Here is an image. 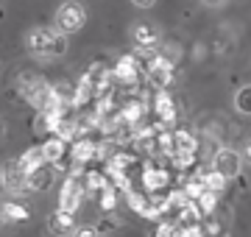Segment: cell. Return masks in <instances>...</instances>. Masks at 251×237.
<instances>
[{"instance_id": "30bf717a", "label": "cell", "mask_w": 251, "mask_h": 237, "mask_svg": "<svg viewBox=\"0 0 251 237\" xmlns=\"http://www.w3.org/2000/svg\"><path fill=\"white\" fill-rule=\"evenodd\" d=\"M212 170H218V173L226 176V179L237 176L240 173V154L232 151V148H221L215 154V159H212Z\"/></svg>"}, {"instance_id": "f546056e", "label": "cell", "mask_w": 251, "mask_h": 237, "mask_svg": "<svg viewBox=\"0 0 251 237\" xmlns=\"http://www.w3.org/2000/svg\"><path fill=\"white\" fill-rule=\"evenodd\" d=\"M209 3H221V0H209Z\"/></svg>"}, {"instance_id": "44dd1931", "label": "cell", "mask_w": 251, "mask_h": 237, "mask_svg": "<svg viewBox=\"0 0 251 237\" xmlns=\"http://www.w3.org/2000/svg\"><path fill=\"white\" fill-rule=\"evenodd\" d=\"M234 106H237V112H243V115H251V84L249 87H243V90H237V95H234Z\"/></svg>"}, {"instance_id": "7c38bea8", "label": "cell", "mask_w": 251, "mask_h": 237, "mask_svg": "<svg viewBox=\"0 0 251 237\" xmlns=\"http://www.w3.org/2000/svg\"><path fill=\"white\" fill-rule=\"evenodd\" d=\"M153 112H156V120L165 123V126H173L176 123V103L168 92H156L153 95Z\"/></svg>"}, {"instance_id": "9c48e42d", "label": "cell", "mask_w": 251, "mask_h": 237, "mask_svg": "<svg viewBox=\"0 0 251 237\" xmlns=\"http://www.w3.org/2000/svg\"><path fill=\"white\" fill-rule=\"evenodd\" d=\"M0 179H3V187L6 190H25L28 173L23 170L20 159H9V162H3V167H0Z\"/></svg>"}, {"instance_id": "52a82bcc", "label": "cell", "mask_w": 251, "mask_h": 237, "mask_svg": "<svg viewBox=\"0 0 251 237\" xmlns=\"http://www.w3.org/2000/svg\"><path fill=\"white\" fill-rule=\"evenodd\" d=\"M148 84H151L156 92H165V87L171 84V78H173V64L165 59V56H156L148 67Z\"/></svg>"}, {"instance_id": "4fadbf2b", "label": "cell", "mask_w": 251, "mask_h": 237, "mask_svg": "<svg viewBox=\"0 0 251 237\" xmlns=\"http://www.w3.org/2000/svg\"><path fill=\"white\" fill-rule=\"evenodd\" d=\"M95 98H98V95H95V84H92V78L90 75H81L78 81H75V109L90 106Z\"/></svg>"}, {"instance_id": "5bb4252c", "label": "cell", "mask_w": 251, "mask_h": 237, "mask_svg": "<svg viewBox=\"0 0 251 237\" xmlns=\"http://www.w3.org/2000/svg\"><path fill=\"white\" fill-rule=\"evenodd\" d=\"M64 151H67V142L64 140H59L56 134H50V137L42 142V154H45V159H48V165H59L62 162V156H64Z\"/></svg>"}, {"instance_id": "2e32d148", "label": "cell", "mask_w": 251, "mask_h": 237, "mask_svg": "<svg viewBox=\"0 0 251 237\" xmlns=\"http://www.w3.org/2000/svg\"><path fill=\"white\" fill-rule=\"evenodd\" d=\"M20 165H23V170H25V173H34V170H39V167H45L48 159H45V154H42V145L28 148L25 154L20 156Z\"/></svg>"}, {"instance_id": "8fae6325", "label": "cell", "mask_w": 251, "mask_h": 237, "mask_svg": "<svg viewBox=\"0 0 251 237\" xmlns=\"http://www.w3.org/2000/svg\"><path fill=\"white\" fill-rule=\"evenodd\" d=\"M53 182H56V167L53 165H45V167H39V170H34V173H28L25 190L42 192V190H48V187H53Z\"/></svg>"}, {"instance_id": "ba28073f", "label": "cell", "mask_w": 251, "mask_h": 237, "mask_svg": "<svg viewBox=\"0 0 251 237\" xmlns=\"http://www.w3.org/2000/svg\"><path fill=\"white\" fill-rule=\"evenodd\" d=\"M70 156H73V162H75V167H84V165L95 162V159H100L98 142H95L92 137L75 140V142H73V148H70Z\"/></svg>"}, {"instance_id": "277c9868", "label": "cell", "mask_w": 251, "mask_h": 237, "mask_svg": "<svg viewBox=\"0 0 251 237\" xmlns=\"http://www.w3.org/2000/svg\"><path fill=\"white\" fill-rule=\"evenodd\" d=\"M17 90H20V95L39 112L42 106H45V100H48V95H50L53 87H48L42 78H36V75H31V73H23L17 78Z\"/></svg>"}, {"instance_id": "8992f818", "label": "cell", "mask_w": 251, "mask_h": 237, "mask_svg": "<svg viewBox=\"0 0 251 237\" xmlns=\"http://www.w3.org/2000/svg\"><path fill=\"white\" fill-rule=\"evenodd\" d=\"M143 187L148 195L153 192H168L171 190V173L159 165H145L143 167Z\"/></svg>"}, {"instance_id": "1f68e13d", "label": "cell", "mask_w": 251, "mask_h": 237, "mask_svg": "<svg viewBox=\"0 0 251 237\" xmlns=\"http://www.w3.org/2000/svg\"><path fill=\"white\" fill-rule=\"evenodd\" d=\"M0 187H3V179H0Z\"/></svg>"}, {"instance_id": "f1b7e54d", "label": "cell", "mask_w": 251, "mask_h": 237, "mask_svg": "<svg viewBox=\"0 0 251 237\" xmlns=\"http://www.w3.org/2000/svg\"><path fill=\"white\" fill-rule=\"evenodd\" d=\"M3 134H6V126H3V120H0V137H3Z\"/></svg>"}, {"instance_id": "5b68a950", "label": "cell", "mask_w": 251, "mask_h": 237, "mask_svg": "<svg viewBox=\"0 0 251 237\" xmlns=\"http://www.w3.org/2000/svg\"><path fill=\"white\" fill-rule=\"evenodd\" d=\"M112 73H115V81H117V84H123V87H134V84L140 81L143 64L137 62L134 53H126V56H120V59L115 62Z\"/></svg>"}, {"instance_id": "9a60e30c", "label": "cell", "mask_w": 251, "mask_h": 237, "mask_svg": "<svg viewBox=\"0 0 251 237\" xmlns=\"http://www.w3.org/2000/svg\"><path fill=\"white\" fill-rule=\"evenodd\" d=\"M48 226H50V232H53V235H59V237H64V235H70V232H75L73 215H67V212H62V210H56L53 215L48 218Z\"/></svg>"}, {"instance_id": "603a6c76", "label": "cell", "mask_w": 251, "mask_h": 237, "mask_svg": "<svg viewBox=\"0 0 251 237\" xmlns=\"http://www.w3.org/2000/svg\"><path fill=\"white\" fill-rule=\"evenodd\" d=\"M115 204H117V190H115V184H109L106 190L100 192V210L112 212L115 210Z\"/></svg>"}, {"instance_id": "484cf974", "label": "cell", "mask_w": 251, "mask_h": 237, "mask_svg": "<svg viewBox=\"0 0 251 237\" xmlns=\"http://www.w3.org/2000/svg\"><path fill=\"white\" fill-rule=\"evenodd\" d=\"M176 237H204V229L193 226V229H179L176 226Z\"/></svg>"}, {"instance_id": "4316f807", "label": "cell", "mask_w": 251, "mask_h": 237, "mask_svg": "<svg viewBox=\"0 0 251 237\" xmlns=\"http://www.w3.org/2000/svg\"><path fill=\"white\" fill-rule=\"evenodd\" d=\"M75 237H98V229L95 226H81L78 232H75Z\"/></svg>"}, {"instance_id": "ac0fdd59", "label": "cell", "mask_w": 251, "mask_h": 237, "mask_svg": "<svg viewBox=\"0 0 251 237\" xmlns=\"http://www.w3.org/2000/svg\"><path fill=\"white\" fill-rule=\"evenodd\" d=\"M0 220H6V223H20V220H28V210L23 207V204L9 201V204H3V207H0Z\"/></svg>"}, {"instance_id": "ffe728a7", "label": "cell", "mask_w": 251, "mask_h": 237, "mask_svg": "<svg viewBox=\"0 0 251 237\" xmlns=\"http://www.w3.org/2000/svg\"><path fill=\"white\" fill-rule=\"evenodd\" d=\"M198 173H201V179H204L206 190H212V192H221L226 187V182H229L226 176H221L218 170H212V167H209V170H198Z\"/></svg>"}, {"instance_id": "3957f363", "label": "cell", "mask_w": 251, "mask_h": 237, "mask_svg": "<svg viewBox=\"0 0 251 237\" xmlns=\"http://www.w3.org/2000/svg\"><path fill=\"white\" fill-rule=\"evenodd\" d=\"M84 23H87V11H84V6H81V3H75V0L62 3V6H59V11H56V28L62 31L64 37H67V34H75V31H81V28H84Z\"/></svg>"}, {"instance_id": "e0dca14e", "label": "cell", "mask_w": 251, "mask_h": 237, "mask_svg": "<svg viewBox=\"0 0 251 237\" xmlns=\"http://www.w3.org/2000/svg\"><path fill=\"white\" fill-rule=\"evenodd\" d=\"M196 151H198V142L190 131H173V154H196Z\"/></svg>"}, {"instance_id": "4dcf8cb0", "label": "cell", "mask_w": 251, "mask_h": 237, "mask_svg": "<svg viewBox=\"0 0 251 237\" xmlns=\"http://www.w3.org/2000/svg\"><path fill=\"white\" fill-rule=\"evenodd\" d=\"M249 159H251V148H249Z\"/></svg>"}, {"instance_id": "cb8c5ba5", "label": "cell", "mask_w": 251, "mask_h": 237, "mask_svg": "<svg viewBox=\"0 0 251 237\" xmlns=\"http://www.w3.org/2000/svg\"><path fill=\"white\" fill-rule=\"evenodd\" d=\"M171 162L179 167V170H187V167H193V162H196V154H173Z\"/></svg>"}, {"instance_id": "83f0119b", "label": "cell", "mask_w": 251, "mask_h": 237, "mask_svg": "<svg viewBox=\"0 0 251 237\" xmlns=\"http://www.w3.org/2000/svg\"><path fill=\"white\" fill-rule=\"evenodd\" d=\"M131 3H134V6H140V9H148V6H153V3H156V0H131Z\"/></svg>"}, {"instance_id": "6da1fadb", "label": "cell", "mask_w": 251, "mask_h": 237, "mask_svg": "<svg viewBox=\"0 0 251 237\" xmlns=\"http://www.w3.org/2000/svg\"><path fill=\"white\" fill-rule=\"evenodd\" d=\"M28 50L36 56H62L67 50V37L59 28H34L28 34Z\"/></svg>"}, {"instance_id": "7a4b0ae2", "label": "cell", "mask_w": 251, "mask_h": 237, "mask_svg": "<svg viewBox=\"0 0 251 237\" xmlns=\"http://www.w3.org/2000/svg\"><path fill=\"white\" fill-rule=\"evenodd\" d=\"M84 176L87 170L84 167H73L70 176L64 179L62 184V192H59V210L73 215V212L81 207V201L87 198V184H84Z\"/></svg>"}, {"instance_id": "7402d4cb", "label": "cell", "mask_w": 251, "mask_h": 237, "mask_svg": "<svg viewBox=\"0 0 251 237\" xmlns=\"http://www.w3.org/2000/svg\"><path fill=\"white\" fill-rule=\"evenodd\" d=\"M196 207L201 210V215H209V212H215V207H218V192H212V190H206L201 198L196 201Z\"/></svg>"}, {"instance_id": "d4e9b609", "label": "cell", "mask_w": 251, "mask_h": 237, "mask_svg": "<svg viewBox=\"0 0 251 237\" xmlns=\"http://www.w3.org/2000/svg\"><path fill=\"white\" fill-rule=\"evenodd\" d=\"M153 237H176V226H173V223H168V220H162L159 229L153 232Z\"/></svg>"}, {"instance_id": "d6986e66", "label": "cell", "mask_w": 251, "mask_h": 237, "mask_svg": "<svg viewBox=\"0 0 251 237\" xmlns=\"http://www.w3.org/2000/svg\"><path fill=\"white\" fill-rule=\"evenodd\" d=\"M134 39H137V47H153L156 45V39H159V34L153 31L151 25H137L134 28Z\"/></svg>"}]
</instances>
